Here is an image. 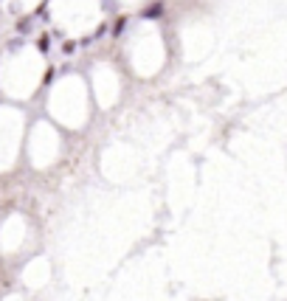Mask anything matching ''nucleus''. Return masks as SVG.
<instances>
[]
</instances>
